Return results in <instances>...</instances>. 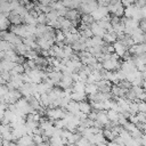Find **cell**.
Listing matches in <instances>:
<instances>
[{"label":"cell","instance_id":"1","mask_svg":"<svg viewBox=\"0 0 146 146\" xmlns=\"http://www.w3.org/2000/svg\"><path fill=\"white\" fill-rule=\"evenodd\" d=\"M102 64H103V68L106 71L114 72V71H117L121 68V63L119 62V56L115 52L111 54V57L106 60H103Z\"/></svg>","mask_w":146,"mask_h":146},{"label":"cell","instance_id":"2","mask_svg":"<svg viewBox=\"0 0 146 146\" xmlns=\"http://www.w3.org/2000/svg\"><path fill=\"white\" fill-rule=\"evenodd\" d=\"M108 11L112 13L114 16H117V17H122L124 16V6L122 3L121 0H113L108 6Z\"/></svg>","mask_w":146,"mask_h":146},{"label":"cell","instance_id":"3","mask_svg":"<svg viewBox=\"0 0 146 146\" xmlns=\"http://www.w3.org/2000/svg\"><path fill=\"white\" fill-rule=\"evenodd\" d=\"M124 16L127 18H133V19H137V21H140L143 18L140 8L137 7L135 3L124 8Z\"/></svg>","mask_w":146,"mask_h":146},{"label":"cell","instance_id":"4","mask_svg":"<svg viewBox=\"0 0 146 146\" xmlns=\"http://www.w3.org/2000/svg\"><path fill=\"white\" fill-rule=\"evenodd\" d=\"M65 112H64V108L62 107H49L47 111H46V115L48 119H50L51 121H56V120H59V119H63L65 116Z\"/></svg>","mask_w":146,"mask_h":146},{"label":"cell","instance_id":"5","mask_svg":"<svg viewBox=\"0 0 146 146\" xmlns=\"http://www.w3.org/2000/svg\"><path fill=\"white\" fill-rule=\"evenodd\" d=\"M98 6L99 5L96 0H81V5L79 9L83 14H91Z\"/></svg>","mask_w":146,"mask_h":146},{"label":"cell","instance_id":"6","mask_svg":"<svg viewBox=\"0 0 146 146\" xmlns=\"http://www.w3.org/2000/svg\"><path fill=\"white\" fill-rule=\"evenodd\" d=\"M108 8H107V6H98L92 13H91V16L94 17V19L95 21H100V19H103L104 17H106V16H108Z\"/></svg>","mask_w":146,"mask_h":146},{"label":"cell","instance_id":"7","mask_svg":"<svg viewBox=\"0 0 146 146\" xmlns=\"http://www.w3.org/2000/svg\"><path fill=\"white\" fill-rule=\"evenodd\" d=\"M54 42H56L55 39H46V38H38L36 39L38 47L41 50H49L54 46Z\"/></svg>","mask_w":146,"mask_h":146},{"label":"cell","instance_id":"8","mask_svg":"<svg viewBox=\"0 0 146 146\" xmlns=\"http://www.w3.org/2000/svg\"><path fill=\"white\" fill-rule=\"evenodd\" d=\"M73 83H74V81H73L72 74H63V78L58 82V86H59V88H62L63 90H65V89L72 88Z\"/></svg>","mask_w":146,"mask_h":146},{"label":"cell","instance_id":"9","mask_svg":"<svg viewBox=\"0 0 146 146\" xmlns=\"http://www.w3.org/2000/svg\"><path fill=\"white\" fill-rule=\"evenodd\" d=\"M133 43H143V42H146V33H144L140 27L137 29L136 31H133L131 34H130Z\"/></svg>","mask_w":146,"mask_h":146},{"label":"cell","instance_id":"10","mask_svg":"<svg viewBox=\"0 0 146 146\" xmlns=\"http://www.w3.org/2000/svg\"><path fill=\"white\" fill-rule=\"evenodd\" d=\"M89 27H90V30H91V32H92V34H94L95 36H100V38H103L104 34L106 33L105 29H104L97 21H95Z\"/></svg>","mask_w":146,"mask_h":146},{"label":"cell","instance_id":"11","mask_svg":"<svg viewBox=\"0 0 146 146\" xmlns=\"http://www.w3.org/2000/svg\"><path fill=\"white\" fill-rule=\"evenodd\" d=\"M113 48H114V52L119 56V57H123L125 55V52L128 51V48L119 40H116L114 43H113Z\"/></svg>","mask_w":146,"mask_h":146},{"label":"cell","instance_id":"12","mask_svg":"<svg viewBox=\"0 0 146 146\" xmlns=\"http://www.w3.org/2000/svg\"><path fill=\"white\" fill-rule=\"evenodd\" d=\"M97 113H96V119L95 120H97L102 125H108L110 124V119H108V116H107V113H106V111H96Z\"/></svg>","mask_w":146,"mask_h":146},{"label":"cell","instance_id":"13","mask_svg":"<svg viewBox=\"0 0 146 146\" xmlns=\"http://www.w3.org/2000/svg\"><path fill=\"white\" fill-rule=\"evenodd\" d=\"M18 146H33L34 145V140H33V136L31 135H24L23 137H21L17 141Z\"/></svg>","mask_w":146,"mask_h":146},{"label":"cell","instance_id":"14","mask_svg":"<svg viewBox=\"0 0 146 146\" xmlns=\"http://www.w3.org/2000/svg\"><path fill=\"white\" fill-rule=\"evenodd\" d=\"M65 17L70 21L73 22V25H76V22L80 19V11H78L76 9H68L65 14Z\"/></svg>","mask_w":146,"mask_h":146},{"label":"cell","instance_id":"15","mask_svg":"<svg viewBox=\"0 0 146 146\" xmlns=\"http://www.w3.org/2000/svg\"><path fill=\"white\" fill-rule=\"evenodd\" d=\"M96 84H97V87H98V91H100V92H110V90H111V88H112L110 81L104 80V79H102L100 81L96 82Z\"/></svg>","mask_w":146,"mask_h":146},{"label":"cell","instance_id":"16","mask_svg":"<svg viewBox=\"0 0 146 146\" xmlns=\"http://www.w3.org/2000/svg\"><path fill=\"white\" fill-rule=\"evenodd\" d=\"M10 25V22L8 19V15L0 13V30L1 31H6Z\"/></svg>","mask_w":146,"mask_h":146},{"label":"cell","instance_id":"17","mask_svg":"<svg viewBox=\"0 0 146 146\" xmlns=\"http://www.w3.org/2000/svg\"><path fill=\"white\" fill-rule=\"evenodd\" d=\"M62 2L68 9H76L81 5V0H62Z\"/></svg>","mask_w":146,"mask_h":146},{"label":"cell","instance_id":"18","mask_svg":"<svg viewBox=\"0 0 146 146\" xmlns=\"http://www.w3.org/2000/svg\"><path fill=\"white\" fill-rule=\"evenodd\" d=\"M103 40H104L107 44H110V43H114V42L117 40V35H116L113 31H110V32H106V33L104 34Z\"/></svg>","mask_w":146,"mask_h":146},{"label":"cell","instance_id":"19","mask_svg":"<svg viewBox=\"0 0 146 146\" xmlns=\"http://www.w3.org/2000/svg\"><path fill=\"white\" fill-rule=\"evenodd\" d=\"M71 100H74V102H83L86 100V91H72V95H71Z\"/></svg>","mask_w":146,"mask_h":146},{"label":"cell","instance_id":"20","mask_svg":"<svg viewBox=\"0 0 146 146\" xmlns=\"http://www.w3.org/2000/svg\"><path fill=\"white\" fill-rule=\"evenodd\" d=\"M23 22L26 23L27 25H38V19H36V17H35L33 14H31L30 11L23 17Z\"/></svg>","mask_w":146,"mask_h":146},{"label":"cell","instance_id":"21","mask_svg":"<svg viewBox=\"0 0 146 146\" xmlns=\"http://www.w3.org/2000/svg\"><path fill=\"white\" fill-rule=\"evenodd\" d=\"M8 19H9V22H10V24H13V25H19V24L23 22V18H22L19 15L15 14L14 11H11V13L8 15Z\"/></svg>","mask_w":146,"mask_h":146},{"label":"cell","instance_id":"22","mask_svg":"<svg viewBox=\"0 0 146 146\" xmlns=\"http://www.w3.org/2000/svg\"><path fill=\"white\" fill-rule=\"evenodd\" d=\"M65 108L67 110L68 113H72V114H75L76 112L80 111L79 110V103L78 102H74V100H70Z\"/></svg>","mask_w":146,"mask_h":146},{"label":"cell","instance_id":"23","mask_svg":"<svg viewBox=\"0 0 146 146\" xmlns=\"http://www.w3.org/2000/svg\"><path fill=\"white\" fill-rule=\"evenodd\" d=\"M79 110L82 112V113H84V114H89L91 111H92V107H91V105H90V103H87V102H80L79 103Z\"/></svg>","mask_w":146,"mask_h":146},{"label":"cell","instance_id":"24","mask_svg":"<svg viewBox=\"0 0 146 146\" xmlns=\"http://www.w3.org/2000/svg\"><path fill=\"white\" fill-rule=\"evenodd\" d=\"M86 94L90 95H95L98 92V87L96 83H86V89H84Z\"/></svg>","mask_w":146,"mask_h":146},{"label":"cell","instance_id":"25","mask_svg":"<svg viewBox=\"0 0 146 146\" xmlns=\"http://www.w3.org/2000/svg\"><path fill=\"white\" fill-rule=\"evenodd\" d=\"M106 113H107V116H108L111 122H116L117 123V120H119V116H120V113L117 111H115V110H107Z\"/></svg>","mask_w":146,"mask_h":146},{"label":"cell","instance_id":"26","mask_svg":"<svg viewBox=\"0 0 146 146\" xmlns=\"http://www.w3.org/2000/svg\"><path fill=\"white\" fill-rule=\"evenodd\" d=\"M86 89V82L83 81H75L72 86V91H84Z\"/></svg>","mask_w":146,"mask_h":146},{"label":"cell","instance_id":"27","mask_svg":"<svg viewBox=\"0 0 146 146\" xmlns=\"http://www.w3.org/2000/svg\"><path fill=\"white\" fill-rule=\"evenodd\" d=\"M15 46L11 44L10 42L6 41V40H0V51H7V50H10V49H14Z\"/></svg>","mask_w":146,"mask_h":146},{"label":"cell","instance_id":"28","mask_svg":"<svg viewBox=\"0 0 146 146\" xmlns=\"http://www.w3.org/2000/svg\"><path fill=\"white\" fill-rule=\"evenodd\" d=\"M81 22H82V24H86V25H89L90 26L95 22V19L91 16V14H83L82 17H81Z\"/></svg>","mask_w":146,"mask_h":146},{"label":"cell","instance_id":"29","mask_svg":"<svg viewBox=\"0 0 146 146\" xmlns=\"http://www.w3.org/2000/svg\"><path fill=\"white\" fill-rule=\"evenodd\" d=\"M42 107H49L50 106V98H49V95L48 94H42L39 98Z\"/></svg>","mask_w":146,"mask_h":146},{"label":"cell","instance_id":"30","mask_svg":"<svg viewBox=\"0 0 146 146\" xmlns=\"http://www.w3.org/2000/svg\"><path fill=\"white\" fill-rule=\"evenodd\" d=\"M38 56H39V55H38V52H36L35 49H30V50L25 54L24 57H26L27 59H34V60H35V59L38 58Z\"/></svg>","mask_w":146,"mask_h":146},{"label":"cell","instance_id":"31","mask_svg":"<svg viewBox=\"0 0 146 146\" xmlns=\"http://www.w3.org/2000/svg\"><path fill=\"white\" fill-rule=\"evenodd\" d=\"M33 140H34V144H36V145H41L42 143H44V138L40 133H34L33 135Z\"/></svg>","mask_w":146,"mask_h":146},{"label":"cell","instance_id":"32","mask_svg":"<svg viewBox=\"0 0 146 146\" xmlns=\"http://www.w3.org/2000/svg\"><path fill=\"white\" fill-rule=\"evenodd\" d=\"M36 19H38V24H47V15L43 13H40Z\"/></svg>","mask_w":146,"mask_h":146},{"label":"cell","instance_id":"33","mask_svg":"<svg viewBox=\"0 0 146 146\" xmlns=\"http://www.w3.org/2000/svg\"><path fill=\"white\" fill-rule=\"evenodd\" d=\"M138 103V110L139 112L146 113V100H137Z\"/></svg>","mask_w":146,"mask_h":146},{"label":"cell","instance_id":"34","mask_svg":"<svg viewBox=\"0 0 146 146\" xmlns=\"http://www.w3.org/2000/svg\"><path fill=\"white\" fill-rule=\"evenodd\" d=\"M135 5H136L137 7H139V8H141V7L146 6V0H136Z\"/></svg>","mask_w":146,"mask_h":146},{"label":"cell","instance_id":"35","mask_svg":"<svg viewBox=\"0 0 146 146\" xmlns=\"http://www.w3.org/2000/svg\"><path fill=\"white\" fill-rule=\"evenodd\" d=\"M139 27H140V30H141L144 33H146V19H144V21H141V22H140Z\"/></svg>","mask_w":146,"mask_h":146},{"label":"cell","instance_id":"36","mask_svg":"<svg viewBox=\"0 0 146 146\" xmlns=\"http://www.w3.org/2000/svg\"><path fill=\"white\" fill-rule=\"evenodd\" d=\"M36 1L41 5H47V6H49L51 3V0H36Z\"/></svg>","mask_w":146,"mask_h":146},{"label":"cell","instance_id":"37","mask_svg":"<svg viewBox=\"0 0 146 146\" xmlns=\"http://www.w3.org/2000/svg\"><path fill=\"white\" fill-rule=\"evenodd\" d=\"M140 141H141V145H143V146H146V132L143 133V136H141V138H140Z\"/></svg>","mask_w":146,"mask_h":146},{"label":"cell","instance_id":"38","mask_svg":"<svg viewBox=\"0 0 146 146\" xmlns=\"http://www.w3.org/2000/svg\"><path fill=\"white\" fill-rule=\"evenodd\" d=\"M9 144H10V140H6V139H3L2 146H9Z\"/></svg>","mask_w":146,"mask_h":146},{"label":"cell","instance_id":"39","mask_svg":"<svg viewBox=\"0 0 146 146\" xmlns=\"http://www.w3.org/2000/svg\"><path fill=\"white\" fill-rule=\"evenodd\" d=\"M141 88L144 89V91H146V80H143V82H141Z\"/></svg>","mask_w":146,"mask_h":146},{"label":"cell","instance_id":"40","mask_svg":"<svg viewBox=\"0 0 146 146\" xmlns=\"http://www.w3.org/2000/svg\"><path fill=\"white\" fill-rule=\"evenodd\" d=\"M5 82H6V81L3 80V78H2V76H1V74H0V86H2Z\"/></svg>","mask_w":146,"mask_h":146},{"label":"cell","instance_id":"41","mask_svg":"<svg viewBox=\"0 0 146 146\" xmlns=\"http://www.w3.org/2000/svg\"><path fill=\"white\" fill-rule=\"evenodd\" d=\"M2 143H3V138L0 136V146H2Z\"/></svg>","mask_w":146,"mask_h":146},{"label":"cell","instance_id":"42","mask_svg":"<svg viewBox=\"0 0 146 146\" xmlns=\"http://www.w3.org/2000/svg\"><path fill=\"white\" fill-rule=\"evenodd\" d=\"M40 146H50V144H46V143H42Z\"/></svg>","mask_w":146,"mask_h":146},{"label":"cell","instance_id":"43","mask_svg":"<svg viewBox=\"0 0 146 146\" xmlns=\"http://www.w3.org/2000/svg\"><path fill=\"white\" fill-rule=\"evenodd\" d=\"M66 146H78V145L76 144H67Z\"/></svg>","mask_w":146,"mask_h":146},{"label":"cell","instance_id":"44","mask_svg":"<svg viewBox=\"0 0 146 146\" xmlns=\"http://www.w3.org/2000/svg\"><path fill=\"white\" fill-rule=\"evenodd\" d=\"M52 1H62V0H51V2H52Z\"/></svg>","mask_w":146,"mask_h":146},{"label":"cell","instance_id":"45","mask_svg":"<svg viewBox=\"0 0 146 146\" xmlns=\"http://www.w3.org/2000/svg\"><path fill=\"white\" fill-rule=\"evenodd\" d=\"M33 146H40V145H36V144H34V145H33Z\"/></svg>","mask_w":146,"mask_h":146},{"label":"cell","instance_id":"46","mask_svg":"<svg viewBox=\"0 0 146 146\" xmlns=\"http://www.w3.org/2000/svg\"><path fill=\"white\" fill-rule=\"evenodd\" d=\"M17 1H22V0H17Z\"/></svg>","mask_w":146,"mask_h":146},{"label":"cell","instance_id":"47","mask_svg":"<svg viewBox=\"0 0 146 146\" xmlns=\"http://www.w3.org/2000/svg\"><path fill=\"white\" fill-rule=\"evenodd\" d=\"M0 136H1V132H0Z\"/></svg>","mask_w":146,"mask_h":146},{"label":"cell","instance_id":"48","mask_svg":"<svg viewBox=\"0 0 146 146\" xmlns=\"http://www.w3.org/2000/svg\"><path fill=\"white\" fill-rule=\"evenodd\" d=\"M0 121H1V120H0Z\"/></svg>","mask_w":146,"mask_h":146}]
</instances>
